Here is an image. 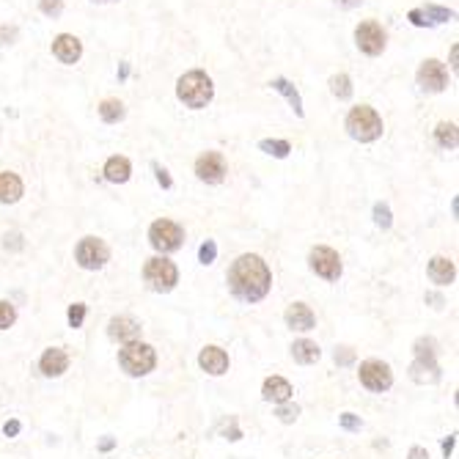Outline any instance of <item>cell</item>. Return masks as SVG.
Segmentation results:
<instances>
[{
  "label": "cell",
  "instance_id": "19",
  "mask_svg": "<svg viewBox=\"0 0 459 459\" xmlns=\"http://www.w3.org/2000/svg\"><path fill=\"white\" fill-rule=\"evenodd\" d=\"M292 385L289 380H283L278 374H273V377H267L264 385H261V396H264V402H273V405H286L289 399H292Z\"/></svg>",
  "mask_w": 459,
  "mask_h": 459
},
{
  "label": "cell",
  "instance_id": "33",
  "mask_svg": "<svg viewBox=\"0 0 459 459\" xmlns=\"http://www.w3.org/2000/svg\"><path fill=\"white\" fill-rule=\"evenodd\" d=\"M374 223H377L380 229H391L393 217H391V209H388V204H377V206H374Z\"/></svg>",
  "mask_w": 459,
  "mask_h": 459
},
{
  "label": "cell",
  "instance_id": "5",
  "mask_svg": "<svg viewBox=\"0 0 459 459\" xmlns=\"http://www.w3.org/2000/svg\"><path fill=\"white\" fill-rule=\"evenodd\" d=\"M119 363H121V369L127 371L129 377H146L157 366V355H154V347L143 344V341H132V344L121 347Z\"/></svg>",
  "mask_w": 459,
  "mask_h": 459
},
{
  "label": "cell",
  "instance_id": "34",
  "mask_svg": "<svg viewBox=\"0 0 459 459\" xmlns=\"http://www.w3.org/2000/svg\"><path fill=\"white\" fill-rule=\"evenodd\" d=\"M39 8H42V14H47V17H61V11H64V0H42Z\"/></svg>",
  "mask_w": 459,
  "mask_h": 459
},
{
  "label": "cell",
  "instance_id": "37",
  "mask_svg": "<svg viewBox=\"0 0 459 459\" xmlns=\"http://www.w3.org/2000/svg\"><path fill=\"white\" fill-rule=\"evenodd\" d=\"M335 363H338V366L355 363V350H352V347H338V350H335Z\"/></svg>",
  "mask_w": 459,
  "mask_h": 459
},
{
  "label": "cell",
  "instance_id": "24",
  "mask_svg": "<svg viewBox=\"0 0 459 459\" xmlns=\"http://www.w3.org/2000/svg\"><path fill=\"white\" fill-rule=\"evenodd\" d=\"M273 88H275V91H281L283 97L289 100V105L294 107V113H297V116H303V102H300V94L292 88V83H289V80H283V77H275V80H273Z\"/></svg>",
  "mask_w": 459,
  "mask_h": 459
},
{
  "label": "cell",
  "instance_id": "14",
  "mask_svg": "<svg viewBox=\"0 0 459 459\" xmlns=\"http://www.w3.org/2000/svg\"><path fill=\"white\" fill-rule=\"evenodd\" d=\"M141 322H135L132 316H113L110 322H107V335L113 338V341H119V344H132V341H138L141 338Z\"/></svg>",
  "mask_w": 459,
  "mask_h": 459
},
{
  "label": "cell",
  "instance_id": "40",
  "mask_svg": "<svg viewBox=\"0 0 459 459\" xmlns=\"http://www.w3.org/2000/svg\"><path fill=\"white\" fill-rule=\"evenodd\" d=\"M154 171H157V181H160V184H162L165 190H168V187L174 184V181H171V177H168V171H165V168H160V165H154Z\"/></svg>",
  "mask_w": 459,
  "mask_h": 459
},
{
  "label": "cell",
  "instance_id": "9",
  "mask_svg": "<svg viewBox=\"0 0 459 459\" xmlns=\"http://www.w3.org/2000/svg\"><path fill=\"white\" fill-rule=\"evenodd\" d=\"M75 258L83 270H102L107 264V258H110V248L105 245L100 237H85L77 245Z\"/></svg>",
  "mask_w": 459,
  "mask_h": 459
},
{
  "label": "cell",
  "instance_id": "42",
  "mask_svg": "<svg viewBox=\"0 0 459 459\" xmlns=\"http://www.w3.org/2000/svg\"><path fill=\"white\" fill-rule=\"evenodd\" d=\"M407 459H429V451H427V448H421V446H412V448H410V454H407Z\"/></svg>",
  "mask_w": 459,
  "mask_h": 459
},
{
  "label": "cell",
  "instance_id": "21",
  "mask_svg": "<svg viewBox=\"0 0 459 459\" xmlns=\"http://www.w3.org/2000/svg\"><path fill=\"white\" fill-rule=\"evenodd\" d=\"M23 198V179L17 174H0V204H17Z\"/></svg>",
  "mask_w": 459,
  "mask_h": 459
},
{
  "label": "cell",
  "instance_id": "35",
  "mask_svg": "<svg viewBox=\"0 0 459 459\" xmlns=\"http://www.w3.org/2000/svg\"><path fill=\"white\" fill-rule=\"evenodd\" d=\"M215 256H217V245H215V239H206L204 245H201V251H198L201 264H212V261H215Z\"/></svg>",
  "mask_w": 459,
  "mask_h": 459
},
{
  "label": "cell",
  "instance_id": "3",
  "mask_svg": "<svg viewBox=\"0 0 459 459\" xmlns=\"http://www.w3.org/2000/svg\"><path fill=\"white\" fill-rule=\"evenodd\" d=\"M177 97L187 105V107L201 110V107H206V105L212 102V97H215V85H212V80H209L206 72L193 69V72H187V75L179 77Z\"/></svg>",
  "mask_w": 459,
  "mask_h": 459
},
{
  "label": "cell",
  "instance_id": "1",
  "mask_svg": "<svg viewBox=\"0 0 459 459\" xmlns=\"http://www.w3.org/2000/svg\"><path fill=\"white\" fill-rule=\"evenodd\" d=\"M273 286V275L270 267L261 256L256 254H242L229 270V289L234 292V297H239L242 303H258L267 297Z\"/></svg>",
  "mask_w": 459,
  "mask_h": 459
},
{
  "label": "cell",
  "instance_id": "32",
  "mask_svg": "<svg viewBox=\"0 0 459 459\" xmlns=\"http://www.w3.org/2000/svg\"><path fill=\"white\" fill-rule=\"evenodd\" d=\"M275 415H278V421H283V424H294L297 415H300V407L286 402V405H278V412H275Z\"/></svg>",
  "mask_w": 459,
  "mask_h": 459
},
{
  "label": "cell",
  "instance_id": "2",
  "mask_svg": "<svg viewBox=\"0 0 459 459\" xmlns=\"http://www.w3.org/2000/svg\"><path fill=\"white\" fill-rule=\"evenodd\" d=\"M415 360L410 366V380L418 385H434L440 380V366H437V341L434 338H418L412 344Z\"/></svg>",
  "mask_w": 459,
  "mask_h": 459
},
{
  "label": "cell",
  "instance_id": "7",
  "mask_svg": "<svg viewBox=\"0 0 459 459\" xmlns=\"http://www.w3.org/2000/svg\"><path fill=\"white\" fill-rule=\"evenodd\" d=\"M181 239H184V231L179 223L162 217V220H154L152 229H149V242H152L154 251L160 254H171V251H179L181 248Z\"/></svg>",
  "mask_w": 459,
  "mask_h": 459
},
{
  "label": "cell",
  "instance_id": "23",
  "mask_svg": "<svg viewBox=\"0 0 459 459\" xmlns=\"http://www.w3.org/2000/svg\"><path fill=\"white\" fill-rule=\"evenodd\" d=\"M292 357L300 363V366H311L322 357V350L316 347V341H308V338H300L292 344Z\"/></svg>",
  "mask_w": 459,
  "mask_h": 459
},
{
  "label": "cell",
  "instance_id": "26",
  "mask_svg": "<svg viewBox=\"0 0 459 459\" xmlns=\"http://www.w3.org/2000/svg\"><path fill=\"white\" fill-rule=\"evenodd\" d=\"M100 116H102V121H107V124H116V121L124 119V105L119 102V100H102Z\"/></svg>",
  "mask_w": 459,
  "mask_h": 459
},
{
  "label": "cell",
  "instance_id": "17",
  "mask_svg": "<svg viewBox=\"0 0 459 459\" xmlns=\"http://www.w3.org/2000/svg\"><path fill=\"white\" fill-rule=\"evenodd\" d=\"M52 55L61 61V64H77L80 55H83V44L80 39L72 33H61L55 42H52Z\"/></svg>",
  "mask_w": 459,
  "mask_h": 459
},
{
  "label": "cell",
  "instance_id": "13",
  "mask_svg": "<svg viewBox=\"0 0 459 459\" xmlns=\"http://www.w3.org/2000/svg\"><path fill=\"white\" fill-rule=\"evenodd\" d=\"M418 83H421L424 91L440 94V91H446V85H448V75H446V69H443L440 61L429 58V61H424L421 69H418Z\"/></svg>",
  "mask_w": 459,
  "mask_h": 459
},
{
  "label": "cell",
  "instance_id": "16",
  "mask_svg": "<svg viewBox=\"0 0 459 459\" xmlns=\"http://www.w3.org/2000/svg\"><path fill=\"white\" fill-rule=\"evenodd\" d=\"M283 319H286V325H289L292 330L308 333L316 328V316H314V311H311L306 303H292V306L286 308Z\"/></svg>",
  "mask_w": 459,
  "mask_h": 459
},
{
  "label": "cell",
  "instance_id": "29",
  "mask_svg": "<svg viewBox=\"0 0 459 459\" xmlns=\"http://www.w3.org/2000/svg\"><path fill=\"white\" fill-rule=\"evenodd\" d=\"M421 14L427 17V23H448V20H454V11H448V8H437V6H427Z\"/></svg>",
  "mask_w": 459,
  "mask_h": 459
},
{
  "label": "cell",
  "instance_id": "28",
  "mask_svg": "<svg viewBox=\"0 0 459 459\" xmlns=\"http://www.w3.org/2000/svg\"><path fill=\"white\" fill-rule=\"evenodd\" d=\"M258 149L267 154H273V157H286V154L292 152V146H289V141H261L258 143Z\"/></svg>",
  "mask_w": 459,
  "mask_h": 459
},
{
  "label": "cell",
  "instance_id": "22",
  "mask_svg": "<svg viewBox=\"0 0 459 459\" xmlns=\"http://www.w3.org/2000/svg\"><path fill=\"white\" fill-rule=\"evenodd\" d=\"M129 174H132V165H129L127 157H110L107 162H105V179L107 181H116V184H124L129 179Z\"/></svg>",
  "mask_w": 459,
  "mask_h": 459
},
{
  "label": "cell",
  "instance_id": "20",
  "mask_svg": "<svg viewBox=\"0 0 459 459\" xmlns=\"http://www.w3.org/2000/svg\"><path fill=\"white\" fill-rule=\"evenodd\" d=\"M429 278H432V283H437V286H451L454 278H457L454 261L446 258V256H434L432 261H429Z\"/></svg>",
  "mask_w": 459,
  "mask_h": 459
},
{
  "label": "cell",
  "instance_id": "41",
  "mask_svg": "<svg viewBox=\"0 0 459 459\" xmlns=\"http://www.w3.org/2000/svg\"><path fill=\"white\" fill-rule=\"evenodd\" d=\"M454 443H457V434H448V437L443 440V454H446V459L454 454Z\"/></svg>",
  "mask_w": 459,
  "mask_h": 459
},
{
  "label": "cell",
  "instance_id": "8",
  "mask_svg": "<svg viewBox=\"0 0 459 459\" xmlns=\"http://www.w3.org/2000/svg\"><path fill=\"white\" fill-rule=\"evenodd\" d=\"M357 377H360V385L371 393H383L393 385V371L383 360H363Z\"/></svg>",
  "mask_w": 459,
  "mask_h": 459
},
{
  "label": "cell",
  "instance_id": "30",
  "mask_svg": "<svg viewBox=\"0 0 459 459\" xmlns=\"http://www.w3.org/2000/svg\"><path fill=\"white\" fill-rule=\"evenodd\" d=\"M14 322H17V311H14V306L6 303V300H0V330H8Z\"/></svg>",
  "mask_w": 459,
  "mask_h": 459
},
{
  "label": "cell",
  "instance_id": "18",
  "mask_svg": "<svg viewBox=\"0 0 459 459\" xmlns=\"http://www.w3.org/2000/svg\"><path fill=\"white\" fill-rule=\"evenodd\" d=\"M198 366L204 369L206 374L220 377V374L229 371V355H226L220 347H204L201 355H198Z\"/></svg>",
  "mask_w": 459,
  "mask_h": 459
},
{
  "label": "cell",
  "instance_id": "44",
  "mask_svg": "<svg viewBox=\"0 0 459 459\" xmlns=\"http://www.w3.org/2000/svg\"><path fill=\"white\" fill-rule=\"evenodd\" d=\"M427 303H434V308L443 306V297L440 294H427Z\"/></svg>",
  "mask_w": 459,
  "mask_h": 459
},
{
  "label": "cell",
  "instance_id": "43",
  "mask_svg": "<svg viewBox=\"0 0 459 459\" xmlns=\"http://www.w3.org/2000/svg\"><path fill=\"white\" fill-rule=\"evenodd\" d=\"M97 448H100V451H113V448H116V440H113V437H102Z\"/></svg>",
  "mask_w": 459,
  "mask_h": 459
},
{
  "label": "cell",
  "instance_id": "6",
  "mask_svg": "<svg viewBox=\"0 0 459 459\" xmlns=\"http://www.w3.org/2000/svg\"><path fill=\"white\" fill-rule=\"evenodd\" d=\"M143 278H146V283L152 286L154 292H171L179 283V270L171 258L154 256L143 267Z\"/></svg>",
  "mask_w": 459,
  "mask_h": 459
},
{
  "label": "cell",
  "instance_id": "10",
  "mask_svg": "<svg viewBox=\"0 0 459 459\" xmlns=\"http://www.w3.org/2000/svg\"><path fill=\"white\" fill-rule=\"evenodd\" d=\"M308 261H311V270H314L319 278H325V281H338V278H341L344 264H341V256L335 254L333 248H325V245L314 248L311 256H308Z\"/></svg>",
  "mask_w": 459,
  "mask_h": 459
},
{
  "label": "cell",
  "instance_id": "31",
  "mask_svg": "<svg viewBox=\"0 0 459 459\" xmlns=\"http://www.w3.org/2000/svg\"><path fill=\"white\" fill-rule=\"evenodd\" d=\"M66 319H69V328H83V319H85V303H75V306H69Z\"/></svg>",
  "mask_w": 459,
  "mask_h": 459
},
{
  "label": "cell",
  "instance_id": "27",
  "mask_svg": "<svg viewBox=\"0 0 459 459\" xmlns=\"http://www.w3.org/2000/svg\"><path fill=\"white\" fill-rule=\"evenodd\" d=\"M330 91L338 97V100H350V97H352V80L347 75L330 77Z\"/></svg>",
  "mask_w": 459,
  "mask_h": 459
},
{
  "label": "cell",
  "instance_id": "15",
  "mask_svg": "<svg viewBox=\"0 0 459 459\" xmlns=\"http://www.w3.org/2000/svg\"><path fill=\"white\" fill-rule=\"evenodd\" d=\"M69 369V355L64 347H50L44 350V355L39 357V371L44 377H61Z\"/></svg>",
  "mask_w": 459,
  "mask_h": 459
},
{
  "label": "cell",
  "instance_id": "38",
  "mask_svg": "<svg viewBox=\"0 0 459 459\" xmlns=\"http://www.w3.org/2000/svg\"><path fill=\"white\" fill-rule=\"evenodd\" d=\"M223 437H226V440H242V432H239V427H237V421H234V418H231L229 424L223 427Z\"/></svg>",
  "mask_w": 459,
  "mask_h": 459
},
{
  "label": "cell",
  "instance_id": "11",
  "mask_svg": "<svg viewBox=\"0 0 459 459\" xmlns=\"http://www.w3.org/2000/svg\"><path fill=\"white\" fill-rule=\"evenodd\" d=\"M355 42L366 55H380L385 50V30L380 28V23L366 20L355 28Z\"/></svg>",
  "mask_w": 459,
  "mask_h": 459
},
{
  "label": "cell",
  "instance_id": "25",
  "mask_svg": "<svg viewBox=\"0 0 459 459\" xmlns=\"http://www.w3.org/2000/svg\"><path fill=\"white\" fill-rule=\"evenodd\" d=\"M434 138L443 149H457V124H448V121H440L437 129H434Z\"/></svg>",
  "mask_w": 459,
  "mask_h": 459
},
{
  "label": "cell",
  "instance_id": "4",
  "mask_svg": "<svg viewBox=\"0 0 459 459\" xmlns=\"http://www.w3.org/2000/svg\"><path fill=\"white\" fill-rule=\"evenodd\" d=\"M347 132L355 141H360V143H371V141H377L383 135V119L377 116L374 107L357 105V107L350 110V116H347Z\"/></svg>",
  "mask_w": 459,
  "mask_h": 459
},
{
  "label": "cell",
  "instance_id": "45",
  "mask_svg": "<svg viewBox=\"0 0 459 459\" xmlns=\"http://www.w3.org/2000/svg\"><path fill=\"white\" fill-rule=\"evenodd\" d=\"M338 3H341V6H347V8H355L360 0H338Z\"/></svg>",
  "mask_w": 459,
  "mask_h": 459
},
{
  "label": "cell",
  "instance_id": "39",
  "mask_svg": "<svg viewBox=\"0 0 459 459\" xmlns=\"http://www.w3.org/2000/svg\"><path fill=\"white\" fill-rule=\"evenodd\" d=\"M20 429H23V424H20L17 418H11V421H6V424H3V434H6V437H17V434H20Z\"/></svg>",
  "mask_w": 459,
  "mask_h": 459
},
{
  "label": "cell",
  "instance_id": "36",
  "mask_svg": "<svg viewBox=\"0 0 459 459\" xmlns=\"http://www.w3.org/2000/svg\"><path fill=\"white\" fill-rule=\"evenodd\" d=\"M338 421H341V427H344L347 432H360V427H363V421L357 418L355 412H344Z\"/></svg>",
  "mask_w": 459,
  "mask_h": 459
},
{
  "label": "cell",
  "instance_id": "12",
  "mask_svg": "<svg viewBox=\"0 0 459 459\" xmlns=\"http://www.w3.org/2000/svg\"><path fill=\"white\" fill-rule=\"evenodd\" d=\"M196 174L206 184H220L226 179V160L220 152H206L196 160Z\"/></svg>",
  "mask_w": 459,
  "mask_h": 459
}]
</instances>
